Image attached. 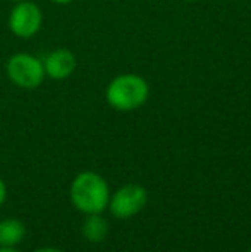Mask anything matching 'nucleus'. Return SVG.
I'll list each match as a JSON object with an SVG mask.
<instances>
[{"label":"nucleus","mask_w":251,"mask_h":252,"mask_svg":"<svg viewBox=\"0 0 251 252\" xmlns=\"http://www.w3.org/2000/svg\"><path fill=\"white\" fill-rule=\"evenodd\" d=\"M69 197L77 211L84 215H98L108 208L110 190L102 175L95 172H81L71 184Z\"/></svg>","instance_id":"obj_1"},{"label":"nucleus","mask_w":251,"mask_h":252,"mask_svg":"<svg viewBox=\"0 0 251 252\" xmlns=\"http://www.w3.org/2000/svg\"><path fill=\"white\" fill-rule=\"evenodd\" d=\"M150 98V84L140 74L126 72L115 76L105 90V100L115 112H134Z\"/></svg>","instance_id":"obj_2"},{"label":"nucleus","mask_w":251,"mask_h":252,"mask_svg":"<svg viewBox=\"0 0 251 252\" xmlns=\"http://www.w3.org/2000/svg\"><path fill=\"white\" fill-rule=\"evenodd\" d=\"M5 76L10 84L21 90H36L43 84L45 67L43 60L28 52L12 53L5 60Z\"/></svg>","instance_id":"obj_3"},{"label":"nucleus","mask_w":251,"mask_h":252,"mask_svg":"<svg viewBox=\"0 0 251 252\" xmlns=\"http://www.w3.org/2000/svg\"><path fill=\"white\" fill-rule=\"evenodd\" d=\"M43 26V10L31 0L17 2L7 16V28L19 40H30L36 36Z\"/></svg>","instance_id":"obj_4"},{"label":"nucleus","mask_w":251,"mask_h":252,"mask_svg":"<svg viewBox=\"0 0 251 252\" xmlns=\"http://www.w3.org/2000/svg\"><path fill=\"white\" fill-rule=\"evenodd\" d=\"M148 194L140 184H126L119 187L108 201V209L119 220H129L136 216L146 206Z\"/></svg>","instance_id":"obj_5"},{"label":"nucleus","mask_w":251,"mask_h":252,"mask_svg":"<svg viewBox=\"0 0 251 252\" xmlns=\"http://www.w3.org/2000/svg\"><path fill=\"white\" fill-rule=\"evenodd\" d=\"M41 60H43L47 77L54 81H64L71 77L77 67L76 55L69 48H55V50L48 52Z\"/></svg>","instance_id":"obj_6"},{"label":"nucleus","mask_w":251,"mask_h":252,"mask_svg":"<svg viewBox=\"0 0 251 252\" xmlns=\"http://www.w3.org/2000/svg\"><path fill=\"white\" fill-rule=\"evenodd\" d=\"M26 226L16 218H5L0 221V247H16L23 242Z\"/></svg>","instance_id":"obj_7"},{"label":"nucleus","mask_w":251,"mask_h":252,"mask_svg":"<svg viewBox=\"0 0 251 252\" xmlns=\"http://www.w3.org/2000/svg\"><path fill=\"white\" fill-rule=\"evenodd\" d=\"M81 232H83V237L88 242L98 244L107 237L108 223H107V220L102 216V213H98V215H86Z\"/></svg>","instance_id":"obj_8"},{"label":"nucleus","mask_w":251,"mask_h":252,"mask_svg":"<svg viewBox=\"0 0 251 252\" xmlns=\"http://www.w3.org/2000/svg\"><path fill=\"white\" fill-rule=\"evenodd\" d=\"M7 199V187H5V184H3V180L0 179V206L5 202Z\"/></svg>","instance_id":"obj_9"},{"label":"nucleus","mask_w":251,"mask_h":252,"mask_svg":"<svg viewBox=\"0 0 251 252\" xmlns=\"http://www.w3.org/2000/svg\"><path fill=\"white\" fill-rule=\"evenodd\" d=\"M35 252H64V251L57 249V247H41V249H36Z\"/></svg>","instance_id":"obj_10"},{"label":"nucleus","mask_w":251,"mask_h":252,"mask_svg":"<svg viewBox=\"0 0 251 252\" xmlns=\"http://www.w3.org/2000/svg\"><path fill=\"white\" fill-rule=\"evenodd\" d=\"M52 3H57V5H69V3L76 2V0H50Z\"/></svg>","instance_id":"obj_11"},{"label":"nucleus","mask_w":251,"mask_h":252,"mask_svg":"<svg viewBox=\"0 0 251 252\" xmlns=\"http://www.w3.org/2000/svg\"><path fill=\"white\" fill-rule=\"evenodd\" d=\"M0 252H19L16 247H0Z\"/></svg>","instance_id":"obj_12"},{"label":"nucleus","mask_w":251,"mask_h":252,"mask_svg":"<svg viewBox=\"0 0 251 252\" xmlns=\"http://www.w3.org/2000/svg\"><path fill=\"white\" fill-rule=\"evenodd\" d=\"M9 2H12V3H17V2H24V0H9Z\"/></svg>","instance_id":"obj_13"},{"label":"nucleus","mask_w":251,"mask_h":252,"mask_svg":"<svg viewBox=\"0 0 251 252\" xmlns=\"http://www.w3.org/2000/svg\"><path fill=\"white\" fill-rule=\"evenodd\" d=\"M181 2H189L191 3V2H198V0H181Z\"/></svg>","instance_id":"obj_14"},{"label":"nucleus","mask_w":251,"mask_h":252,"mask_svg":"<svg viewBox=\"0 0 251 252\" xmlns=\"http://www.w3.org/2000/svg\"><path fill=\"white\" fill-rule=\"evenodd\" d=\"M231 2H234V0H231Z\"/></svg>","instance_id":"obj_15"},{"label":"nucleus","mask_w":251,"mask_h":252,"mask_svg":"<svg viewBox=\"0 0 251 252\" xmlns=\"http://www.w3.org/2000/svg\"><path fill=\"white\" fill-rule=\"evenodd\" d=\"M248 252H251V249H250V251H248Z\"/></svg>","instance_id":"obj_16"}]
</instances>
